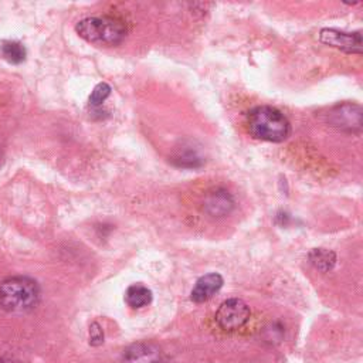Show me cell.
I'll return each instance as SVG.
<instances>
[{
  "label": "cell",
  "mask_w": 363,
  "mask_h": 363,
  "mask_svg": "<svg viewBox=\"0 0 363 363\" xmlns=\"http://www.w3.org/2000/svg\"><path fill=\"white\" fill-rule=\"evenodd\" d=\"M328 122L330 126L343 132H360L362 108L356 104L336 105L329 111Z\"/></svg>",
  "instance_id": "cell-5"
},
{
  "label": "cell",
  "mask_w": 363,
  "mask_h": 363,
  "mask_svg": "<svg viewBox=\"0 0 363 363\" xmlns=\"http://www.w3.org/2000/svg\"><path fill=\"white\" fill-rule=\"evenodd\" d=\"M308 257L311 264L322 272H329L336 264V254L330 250L313 248Z\"/></svg>",
  "instance_id": "cell-11"
},
{
  "label": "cell",
  "mask_w": 363,
  "mask_h": 363,
  "mask_svg": "<svg viewBox=\"0 0 363 363\" xmlns=\"http://www.w3.org/2000/svg\"><path fill=\"white\" fill-rule=\"evenodd\" d=\"M223 284H224V279L220 274H217V272L206 274L196 281V284L190 292V299L196 303L206 302L216 292H218L221 289Z\"/></svg>",
  "instance_id": "cell-9"
},
{
  "label": "cell",
  "mask_w": 363,
  "mask_h": 363,
  "mask_svg": "<svg viewBox=\"0 0 363 363\" xmlns=\"http://www.w3.org/2000/svg\"><path fill=\"white\" fill-rule=\"evenodd\" d=\"M250 306L238 298H231L224 301L217 312H216V322L223 330H237L242 328L250 319Z\"/></svg>",
  "instance_id": "cell-4"
},
{
  "label": "cell",
  "mask_w": 363,
  "mask_h": 363,
  "mask_svg": "<svg viewBox=\"0 0 363 363\" xmlns=\"http://www.w3.org/2000/svg\"><path fill=\"white\" fill-rule=\"evenodd\" d=\"M3 57L11 64H20L26 58V48L17 41H4L1 45Z\"/></svg>",
  "instance_id": "cell-12"
},
{
  "label": "cell",
  "mask_w": 363,
  "mask_h": 363,
  "mask_svg": "<svg viewBox=\"0 0 363 363\" xmlns=\"http://www.w3.org/2000/svg\"><path fill=\"white\" fill-rule=\"evenodd\" d=\"M247 129L255 139L279 143L288 139L291 123L279 109L269 105H259L248 112Z\"/></svg>",
  "instance_id": "cell-1"
},
{
  "label": "cell",
  "mask_w": 363,
  "mask_h": 363,
  "mask_svg": "<svg viewBox=\"0 0 363 363\" xmlns=\"http://www.w3.org/2000/svg\"><path fill=\"white\" fill-rule=\"evenodd\" d=\"M121 363H163V356L156 345L139 342L123 352Z\"/></svg>",
  "instance_id": "cell-7"
},
{
  "label": "cell",
  "mask_w": 363,
  "mask_h": 363,
  "mask_svg": "<svg viewBox=\"0 0 363 363\" xmlns=\"http://www.w3.org/2000/svg\"><path fill=\"white\" fill-rule=\"evenodd\" d=\"M233 208L234 199L224 189H217L208 193L203 201V210L211 217H224L230 214Z\"/></svg>",
  "instance_id": "cell-8"
},
{
  "label": "cell",
  "mask_w": 363,
  "mask_h": 363,
  "mask_svg": "<svg viewBox=\"0 0 363 363\" xmlns=\"http://www.w3.org/2000/svg\"><path fill=\"white\" fill-rule=\"evenodd\" d=\"M109 95H111V86L106 82H99L94 86L92 92L89 95V105L99 106Z\"/></svg>",
  "instance_id": "cell-13"
},
{
  "label": "cell",
  "mask_w": 363,
  "mask_h": 363,
  "mask_svg": "<svg viewBox=\"0 0 363 363\" xmlns=\"http://www.w3.org/2000/svg\"><path fill=\"white\" fill-rule=\"evenodd\" d=\"M75 30L85 41L101 45H118L126 37L125 26L113 17H86L77 23Z\"/></svg>",
  "instance_id": "cell-3"
},
{
  "label": "cell",
  "mask_w": 363,
  "mask_h": 363,
  "mask_svg": "<svg viewBox=\"0 0 363 363\" xmlns=\"http://www.w3.org/2000/svg\"><path fill=\"white\" fill-rule=\"evenodd\" d=\"M102 342H104V332L99 323L92 322L89 326V343L92 346H99Z\"/></svg>",
  "instance_id": "cell-15"
},
{
  "label": "cell",
  "mask_w": 363,
  "mask_h": 363,
  "mask_svg": "<svg viewBox=\"0 0 363 363\" xmlns=\"http://www.w3.org/2000/svg\"><path fill=\"white\" fill-rule=\"evenodd\" d=\"M319 41L325 45L337 48L347 54L362 52V33L360 31H340L336 28H322L319 31Z\"/></svg>",
  "instance_id": "cell-6"
},
{
  "label": "cell",
  "mask_w": 363,
  "mask_h": 363,
  "mask_svg": "<svg viewBox=\"0 0 363 363\" xmlns=\"http://www.w3.org/2000/svg\"><path fill=\"white\" fill-rule=\"evenodd\" d=\"M38 298V284L28 277H11L0 284V306L9 312H27Z\"/></svg>",
  "instance_id": "cell-2"
},
{
  "label": "cell",
  "mask_w": 363,
  "mask_h": 363,
  "mask_svg": "<svg viewBox=\"0 0 363 363\" xmlns=\"http://www.w3.org/2000/svg\"><path fill=\"white\" fill-rule=\"evenodd\" d=\"M177 166L182 167H197L201 164V157L194 150H187L180 153L177 157Z\"/></svg>",
  "instance_id": "cell-14"
},
{
  "label": "cell",
  "mask_w": 363,
  "mask_h": 363,
  "mask_svg": "<svg viewBox=\"0 0 363 363\" xmlns=\"http://www.w3.org/2000/svg\"><path fill=\"white\" fill-rule=\"evenodd\" d=\"M125 301L130 308L140 309L152 302V291L142 284H133L126 289Z\"/></svg>",
  "instance_id": "cell-10"
}]
</instances>
